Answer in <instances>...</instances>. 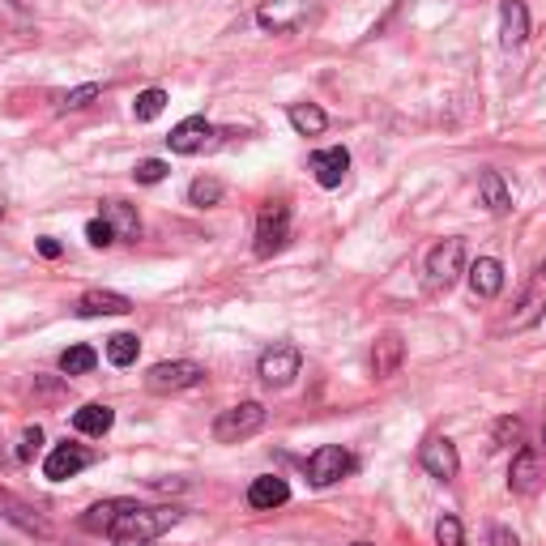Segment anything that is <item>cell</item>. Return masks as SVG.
<instances>
[{
  "mask_svg": "<svg viewBox=\"0 0 546 546\" xmlns=\"http://www.w3.org/2000/svg\"><path fill=\"white\" fill-rule=\"evenodd\" d=\"M180 517H184V512L175 504H163V508H137L133 504L128 512H120V517H116V525L107 529V538L116 546H146L154 538H163L167 529L180 525Z\"/></svg>",
  "mask_w": 546,
  "mask_h": 546,
  "instance_id": "obj_1",
  "label": "cell"
},
{
  "mask_svg": "<svg viewBox=\"0 0 546 546\" xmlns=\"http://www.w3.org/2000/svg\"><path fill=\"white\" fill-rule=\"evenodd\" d=\"M308 22H316V0H261L256 26L269 35H295Z\"/></svg>",
  "mask_w": 546,
  "mask_h": 546,
  "instance_id": "obj_2",
  "label": "cell"
},
{
  "mask_svg": "<svg viewBox=\"0 0 546 546\" xmlns=\"http://www.w3.org/2000/svg\"><path fill=\"white\" fill-rule=\"evenodd\" d=\"M286 244H291V205L286 201H265L261 214H256V256L269 261V256H278Z\"/></svg>",
  "mask_w": 546,
  "mask_h": 546,
  "instance_id": "obj_3",
  "label": "cell"
},
{
  "mask_svg": "<svg viewBox=\"0 0 546 546\" xmlns=\"http://www.w3.org/2000/svg\"><path fill=\"white\" fill-rule=\"evenodd\" d=\"M465 273V239H440L436 248L427 252V291H448Z\"/></svg>",
  "mask_w": 546,
  "mask_h": 546,
  "instance_id": "obj_4",
  "label": "cell"
},
{
  "mask_svg": "<svg viewBox=\"0 0 546 546\" xmlns=\"http://www.w3.org/2000/svg\"><path fill=\"white\" fill-rule=\"evenodd\" d=\"M261 427H265V406H261V401H239V406L222 410L214 419V440L218 444H239V440L256 436Z\"/></svg>",
  "mask_w": 546,
  "mask_h": 546,
  "instance_id": "obj_5",
  "label": "cell"
},
{
  "mask_svg": "<svg viewBox=\"0 0 546 546\" xmlns=\"http://www.w3.org/2000/svg\"><path fill=\"white\" fill-rule=\"evenodd\" d=\"M299 367H303L299 346H291V342H273L265 355L256 359V376H261L269 389H286V384L299 376Z\"/></svg>",
  "mask_w": 546,
  "mask_h": 546,
  "instance_id": "obj_6",
  "label": "cell"
},
{
  "mask_svg": "<svg viewBox=\"0 0 546 546\" xmlns=\"http://www.w3.org/2000/svg\"><path fill=\"white\" fill-rule=\"evenodd\" d=\"M205 380V367L192 359H171V363H154L146 372V389L150 393H184L192 384Z\"/></svg>",
  "mask_w": 546,
  "mask_h": 546,
  "instance_id": "obj_7",
  "label": "cell"
},
{
  "mask_svg": "<svg viewBox=\"0 0 546 546\" xmlns=\"http://www.w3.org/2000/svg\"><path fill=\"white\" fill-rule=\"evenodd\" d=\"M350 470H355V457H350L342 444H320L316 453L308 457V483H312V487H333V483H342Z\"/></svg>",
  "mask_w": 546,
  "mask_h": 546,
  "instance_id": "obj_8",
  "label": "cell"
},
{
  "mask_svg": "<svg viewBox=\"0 0 546 546\" xmlns=\"http://www.w3.org/2000/svg\"><path fill=\"white\" fill-rule=\"evenodd\" d=\"M546 316V261L534 265V273H529V286H525V295L517 303V312H512L508 320V329H534L538 320Z\"/></svg>",
  "mask_w": 546,
  "mask_h": 546,
  "instance_id": "obj_9",
  "label": "cell"
},
{
  "mask_svg": "<svg viewBox=\"0 0 546 546\" xmlns=\"http://www.w3.org/2000/svg\"><path fill=\"white\" fill-rule=\"evenodd\" d=\"M546 483V461L538 448H521L517 457L508 465V491L512 495H538Z\"/></svg>",
  "mask_w": 546,
  "mask_h": 546,
  "instance_id": "obj_10",
  "label": "cell"
},
{
  "mask_svg": "<svg viewBox=\"0 0 546 546\" xmlns=\"http://www.w3.org/2000/svg\"><path fill=\"white\" fill-rule=\"evenodd\" d=\"M419 465L431 474V478H440V483H453V478L461 474V457H457V444L453 440H444V436H431L423 448H419Z\"/></svg>",
  "mask_w": 546,
  "mask_h": 546,
  "instance_id": "obj_11",
  "label": "cell"
},
{
  "mask_svg": "<svg viewBox=\"0 0 546 546\" xmlns=\"http://www.w3.org/2000/svg\"><path fill=\"white\" fill-rule=\"evenodd\" d=\"M210 141H214V124L205 116H188V120H180L171 128L167 146H171V154H201Z\"/></svg>",
  "mask_w": 546,
  "mask_h": 546,
  "instance_id": "obj_12",
  "label": "cell"
},
{
  "mask_svg": "<svg viewBox=\"0 0 546 546\" xmlns=\"http://www.w3.org/2000/svg\"><path fill=\"white\" fill-rule=\"evenodd\" d=\"M401 363H406V342H401V333L397 329L380 333L376 346H372V376L376 380H393L401 372Z\"/></svg>",
  "mask_w": 546,
  "mask_h": 546,
  "instance_id": "obj_13",
  "label": "cell"
},
{
  "mask_svg": "<svg viewBox=\"0 0 546 546\" xmlns=\"http://www.w3.org/2000/svg\"><path fill=\"white\" fill-rule=\"evenodd\" d=\"M94 457L86 453L82 444H56L52 453H47V461H43V474L52 478V483H64V478H73V474H82L86 465H90Z\"/></svg>",
  "mask_w": 546,
  "mask_h": 546,
  "instance_id": "obj_14",
  "label": "cell"
},
{
  "mask_svg": "<svg viewBox=\"0 0 546 546\" xmlns=\"http://www.w3.org/2000/svg\"><path fill=\"white\" fill-rule=\"evenodd\" d=\"M346 171H350L346 146H329V150H316L312 154V175H316L320 188H337V184L346 180Z\"/></svg>",
  "mask_w": 546,
  "mask_h": 546,
  "instance_id": "obj_15",
  "label": "cell"
},
{
  "mask_svg": "<svg viewBox=\"0 0 546 546\" xmlns=\"http://www.w3.org/2000/svg\"><path fill=\"white\" fill-rule=\"evenodd\" d=\"M470 273V291L478 295V299H495L504 291V265L495 261V256H478V261L465 269Z\"/></svg>",
  "mask_w": 546,
  "mask_h": 546,
  "instance_id": "obj_16",
  "label": "cell"
},
{
  "mask_svg": "<svg viewBox=\"0 0 546 546\" xmlns=\"http://www.w3.org/2000/svg\"><path fill=\"white\" fill-rule=\"evenodd\" d=\"M529 39V9H525V0H504L500 5V43L508 47H521Z\"/></svg>",
  "mask_w": 546,
  "mask_h": 546,
  "instance_id": "obj_17",
  "label": "cell"
},
{
  "mask_svg": "<svg viewBox=\"0 0 546 546\" xmlns=\"http://www.w3.org/2000/svg\"><path fill=\"white\" fill-rule=\"evenodd\" d=\"M286 500H291V487H286V478H278V474H265V478H256V483L248 487V504L256 512L282 508Z\"/></svg>",
  "mask_w": 546,
  "mask_h": 546,
  "instance_id": "obj_18",
  "label": "cell"
},
{
  "mask_svg": "<svg viewBox=\"0 0 546 546\" xmlns=\"http://www.w3.org/2000/svg\"><path fill=\"white\" fill-rule=\"evenodd\" d=\"M133 312V299L116 291H86L77 299V316H124Z\"/></svg>",
  "mask_w": 546,
  "mask_h": 546,
  "instance_id": "obj_19",
  "label": "cell"
},
{
  "mask_svg": "<svg viewBox=\"0 0 546 546\" xmlns=\"http://www.w3.org/2000/svg\"><path fill=\"white\" fill-rule=\"evenodd\" d=\"M478 201H483L491 214H508L512 210V192H508L500 171H483V175H478Z\"/></svg>",
  "mask_w": 546,
  "mask_h": 546,
  "instance_id": "obj_20",
  "label": "cell"
},
{
  "mask_svg": "<svg viewBox=\"0 0 546 546\" xmlns=\"http://www.w3.org/2000/svg\"><path fill=\"white\" fill-rule=\"evenodd\" d=\"M99 218H107V227L116 231V239H137L141 235V218H137L133 205H124V201H103Z\"/></svg>",
  "mask_w": 546,
  "mask_h": 546,
  "instance_id": "obj_21",
  "label": "cell"
},
{
  "mask_svg": "<svg viewBox=\"0 0 546 546\" xmlns=\"http://www.w3.org/2000/svg\"><path fill=\"white\" fill-rule=\"evenodd\" d=\"M111 423H116V410L99 406V401H90V406H82V410L73 414V427L82 431V436H107Z\"/></svg>",
  "mask_w": 546,
  "mask_h": 546,
  "instance_id": "obj_22",
  "label": "cell"
},
{
  "mask_svg": "<svg viewBox=\"0 0 546 546\" xmlns=\"http://www.w3.org/2000/svg\"><path fill=\"white\" fill-rule=\"evenodd\" d=\"M291 128H295L299 137H320L329 128V116L316 103H295L291 107Z\"/></svg>",
  "mask_w": 546,
  "mask_h": 546,
  "instance_id": "obj_23",
  "label": "cell"
},
{
  "mask_svg": "<svg viewBox=\"0 0 546 546\" xmlns=\"http://www.w3.org/2000/svg\"><path fill=\"white\" fill-rule=\"evenodd\" d=\"M133 508V500H103V504H94L86 517H82V525L90 529V534H107L111 525H116V517L120 512H128Z\"/></svg>",
  "mask_w": 546,
  "mask_h": 546,
  "instance_id": "obj_24",
  "label": "cell"
},
{
  "mask_svg": "<svg viewBox=\"0 0 546 546\" xmlns=\"http://www.w3.org/2000/svg\"><path fill=\"white\" fill-rule=\"evenodd\" d=\"M0 512H5V517H9V521H18L22 529H35V534H47V521L39 517V512H35V508H26L22 500H13V495H9V491H0Z\"/></svg>",
  "mask_w": 546,
  "mask_h": 546,
  "instance_id": "obj_25",
  "label": "cell"
},
{
  "mask_svg": "<svg viewBox=\"0 0 546 546\" xmlns=\"http://www.w3.org/2000/svg\"><path fill=\"white\" fill-rule=\"evenodd\" d=\"M137 355H141L137 333H111V337H107V363H111V367L137 363Z\"/></svg>",
  "mask_w": 546,
  "mask_h": 546,
  "instance_id": "obj_26",
  "label": "cell"
},
{
  "mask_svg": "<svg viewBox=\"0 0 546 546\" xmlns=\"http://www.w3.org/2000/svg\"><path fill=\"white\" fill-rule=\"evenodd\" d=\"M222 192H227V188H222L214 175H197V180L188 184V201L197 205V210H214V205L222 201Z\"/></svg>",
  "mask_w": 546,
  "mask_h": 546,
  "instance_id": "obj_27",
  "label": "cell"
},
{
  "mask_svg": "<svg viewBox=\"0 0 546 546\" xmlns=\"http://www.w3.org/2000/svg\"><path fill=\"white\" fill-rule=\"evenodd\" d=\"M94 363H99V355H94L90 346H69L60 355V372L64 376H86V372H94Z\"/></svg>",
  "mask_w": 546,
  "mask_h": 546,
  "instance_id": "obj_28",
  "label": "cell"
},
{
  "mask_svg": "<svg viewBox=\"0 0 546 546\" xmlns=\"http://www.w3.org/2000/svg\"><path fill=\"white\" fill-rule=\"evenodd\" d=\"M163 107H167V90H141L137 94V103H133V116H137V124H150V120H158L163 116Z\"/></svg>",
  "mask_w": 546,
  "mask_h": 546,
  "instance_id": "obj_29",
  "label": "cell"
},
{
  "mask_svg": "<svg viewBox=\"0 0 546 546\" xmlns=\"http://www.w3.org/2000/svg\"><path fill=\"white\" fill-rule=\"evenodd\" d=\"M436 542H440V546H465V534H461V521L453 517V512H444V517L436 521Z\"/></svg>",
  "mask_w": 546,
  "mask_h": 546,
  "instance_id": "obj_30",
  "label": "cell"
},
{
  "mask_svg": "<svg viewBox=\"0 0 546 546\" xmlns=\"http://www.w3.org/2000/svg\"><path fill=\"white\" fill-rule=\"evenodd\" d=\"M521 436H525V423L517 419V414H504V419L495 423V431H491V440H495V444H517Z\"/></svg>",
  "mask_w": 546,
  "mask_h": 546,
  "instance_id": "obj_31",
  "label": "cell"
},
{
  "mask_svg": "<svg viewBox=\"0 0 546 546\" xmlns=\"http://www.w3.org/2000/svg\"><path fill=\"white\" fill-rule=\"evenodd\" d=\"M133 180H137V184H158V180H167V163H163V158H141V163L133 167Z\"/></svg>",
  "mask_w": 546,
  "mask_h": 546,
  "instance_id": "obj_32",
  "label": "cell"
},
{
  "mask_svg": "<svg viewBox=\"0 0 546 546\" xmlns=\"http://www.w3.org/2000/svg\"><path fill=\"white\" fill-rule=\"evenodd\" d=\"M86 239L94 248H111L116 244V231L107 227V218H94V222H86Z\"/></svg>",
  "mask_w": 546,
  "mask_h": 546,
  "instance_id": "obj_33",
  "label": "cell"
},
{
  "mask_svg": "<svg viewBox=\"0 0 546 546\" xmlns=\"http://www.w3.org/2000/svg\"><path fill=\"white\" fill-rule=\"evenodd\" d=\"M94 99H99V86H77V90H69V94H64V99H60V107L64 111H77V107H86V103H94Z\"/></svg>",
  "mask_w": 546,
  "mask_h": 546,
  "instance_id": "obj_34",
  "label": "cell"
},
{
  "mask_svg": "<svg viewBox=\"0 0 546 546\" xmlns=\"http://www.w3.org/2000/svg\"><path fill=\"white\" fill-rule=\"evenodd\" d=\"M39 444H43V431H39V427H26V431H22V444H18V461H35Z\"/></svg>",
  "mask_w": 546,
  "mask_h": 546,
  "instance_id": "obj_35",
  "label": "cell"
},
{
  "mask_svg": "<svg viewBox=\"0 0 546 546\" xmlns=\"http://www.w3.org/2000/svg\"><path fill=\"white\" fill-rule=\"evenodd\" d=\"M487 546H521L517 534H512L508 525H491V534H487Z\"/></svg>",
  "mask_w": 546,
  "mask_h": 546,
  "instance_id": "obj_36",
  "label": "cell"
},
{
  "mask_svg": "<svg viewBox=\"0 0 546 546\" xmlns=\"http://www.w3.org/2000/svg\"><path fill=\"white\" fill-rule=\"evenodd\" d=\"M39 256H47V261H56V256H60V244H56L52 235H43V239H39Z\"/></svg>",
  "mask_w": 546,
  "mask_h": 546,
  "instance_id": "obj_37",
  "label": "cell"
},
{
  "mask_svg": "<svg viewBox=\"0 0 546 546\" xmlns=\"http://www.w3.org/2000/svg\"><path fill=\"white\" fill-rule=\"evenodd\" d=\"M0 13H5V18H22V5L18 0H0Z\"/></svg>",
  "mask_w": 546,
  "mask_h": 546,
  "instance_id": "obj_38",
  "label": "cell"
},
{
  "mask_svg": "<svg viewBox=\"0 0 546 546\" xmlns=\"http://www.w3.org/2000/svg\"><path fill=\"white\" fill-rule=\"evenodd\" d=\"M0 222H5V201H0Z\"/></svg>",
  "mask_w": 546,
  "mask_h": 546,
  "instance_id": "obj_39",
  "label": "cell"
},
{
  "mask_svg": "<svg viewBox=\"0 0 546 546\" xmlns=\"http://www.w3.org/2000/svg\"><path fill=\"white\" fill-rule=\"evenodd\" d=\"M542 440H546V431H542Z\"/></svg>",
  "mask_w": 546,
  "mask_h": 546,
  "instance_id": "obj_40",
  "label": "cell"
},
{
  "mask_svg": "<svg viewBox=\"0 0 546 546\" xmlns=\"http://www.w3.org/2000/svg\"><path fill=\"white\" fill-rule=\"evenodd\" d=\"M359 546H367V542H359Z\"/></svg>",
  "mask_w": 546,
  "mask_h": 546,
  "instance_id": "obj_41",
  "label": "cell"
}]
</instances>
